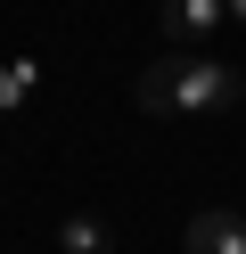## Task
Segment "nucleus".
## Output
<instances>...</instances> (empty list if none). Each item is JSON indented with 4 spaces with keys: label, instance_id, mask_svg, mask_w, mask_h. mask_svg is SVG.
Here are the masks:
<instances>
[{
    "label": "nucleus",
    "instance_id": "3",
    "mask_svg": "<svg viewBox=\"0 0 246 254\" xmlns=\"http://www.w3.org/2000/svg\"><path fill=\"white\" fill-rule=\"evenodd\" d=\"M222 17H230L222 0H164V41H213Z\"/></svg>",
    "mask_w": 246,
    "mask_h": 254
},
{
    "label": "nucleus",
    "instance_id": "2",
    "mask_svg": "<svg viewBox=\"0 0 246 254\" xmlns=\"http://www.w3.org/2000/svg\"><path fill=\"white\" fill-rule=\"evenodd\" d=\"M189 254H246V213H230V205L189 213Z\"/></svg>",
    "mask_w": 246,
    "mask_h": 254
},
{
    "label": "nucleus",
    "instance_id": "5",
    "mask_svg": "<svg viewBox=\"0 0 246 254\" xmlns=\"http://www.w3.org/2000/svg\"><path fill=\"white\" fill-rule=\"evenodd\" d=\"M222 8H230V17H238V25H246V0H222Z\"/></svg>",
    "mask_w": 246,
    "mask_h": 254
},
{
    "label": "nucleus",
    "instance_id": "4",
    "mask_svg": "<svg viewBox=\"0 0 246 254\" xmlns=\"http://www.w3.org/2000/svg\"><path fill=\"white\" fill-rule=\"evenodd\" d=\"M58 254H115V230L98 213H66L58 221Z\"/></svg>",
    "mask_w": 246,
    "mask_h": 254
},
{
    "label": "nucleus",
    "instance_id": "1",
    "mask_svg": "<svg viewBox=\"0 0 246 254\" xmlns=\"http://www.w3.org/2000/svg\"><path fill=\"white\" fill-rule=\"evenodd\" d=\"M140 107L148 115H230L238 107V66H222L213 50L164 58V66L140 74Z\"/></svg>",
    "mask_w": 246,
    "mask_h": 254
}]
</instances>
